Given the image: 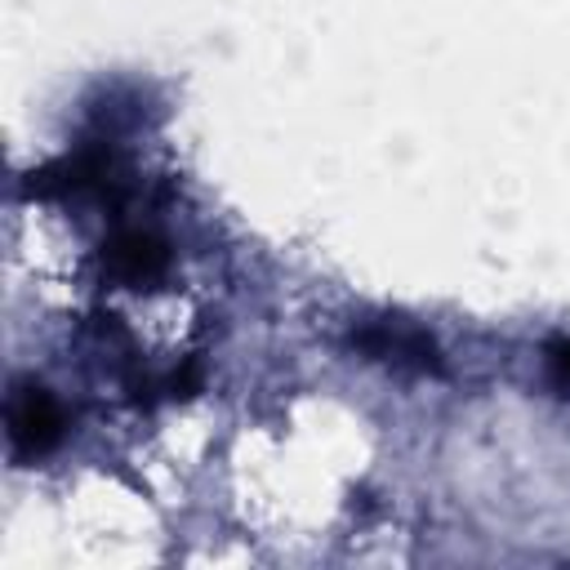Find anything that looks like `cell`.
<instances>
[{
    "instance_id": "cell-1",
    "label": "cell",
    "mask_w": 570,
    "mask_h": 570,
    "mask_svg": "<svg viewBox=\"0 0 570 570\" xmlns=\"http://www.w3.org/2000/svg\"><path fill=\"white\" fill-rule=\"evenodd\" d=\"M58 432H62V410H58L53 392L18 383L13 387V401H9V441H13V454L18 459L45 454L58 441Z\"/></svg>"
},
{
    "instance_id": "cell-2",
    "label": "cell",
    "mask_w": 570,
    "mask_h": 570,
    "mask_svg": "<svg viewBox=\"0 0 570 570\" xmlns=\"http://www.w3.org/2000/svg\"><path fill=\"white\" fill-rule=\"evenodd\" d=\"M107 267L116 281L125 285H142V281H156L165 267H169V249L156 232H142V227H125L116 232V240L107 245Z\"/></svg>"
},
{
    "instance_id": "cell-3",
    "label": "cell",
    "mask_w": 570,
    "mask_h": 570,
    "mask_svg": "<svg viewBox=\"0 0 570 570\" xmlns=\"http://www.w3.org/2000/svg\"><path fill=\"white\" fill-rule=\"evenodd\" d=\"M548 361H552V370H557V383L570 387V343H557V347L548 352Z\"/></svg>"
}]
</instances>
